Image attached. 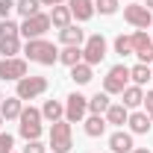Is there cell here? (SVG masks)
<instances>
[{"label":"cell","instance_id":"obj_18","mask_svg":"<svg viewBox=\"0 0 153 153\" xmlns=\"http://www.w3.org/2000/svg\"><path fill=\"white\" fill-rule=\"evenodd\" d=\"M106 124H115V127H124L127 124V118H130V109L124 106V103H112L109 109H106Z\"/></svg>","mask_w":153,"mask_h":153},{"label":"cell","instance_id":"obj_7","mask_svg":"<svg viewBox=\"0 0 153 153\" xmlns=\"http://www.w3.org/2000/svg\"><path fill=\"white\" fill-rule=\"evenodd\" d=\"M124 21L135 30H147L153 24V12L144 3H130V6H124Z\"/></svg>","mask_w":153,"mask_h":153},{"label":"cell","instance_id":"obj_1","mask_svg":"<svg viewBox=\"0 0 153 153\" xmlns=\"http://www.w3.org/2000/svg\"><path fill=\"white\" fill-rule=\"evenodd\" d=\"M24 56L30 62H38V65H56L59 50L53 47V41H47V38H30L27 47H24Z\"/></svg>","mask_w":153,"mask_h":153},{"label":"cell","instance_id":"obj_4","mask_svg":"<svg viewBox=\"0 0 153 153\" xmlns=\"http://www.w3.org/2000/svg\"><path fill=\"white\" fill-rule=\"evenodd\" d=\"M103 59H106V38L100 36V33H94V36L85 38V44H82V62L94 68Z\"/></svg>","mask_w":153,"mask_h":153},{"label":"cell","instance_id":"obj_24","mask_svg":"<svg viewBox=\"0 0 153 153\" xmlns=\"http://www.w3.org/2000/svg\"><path fill=\"white\" fill-rule=\"evenodd\" d=\"M59 62L68 65V68L79 65V62H82V47H62V50H59Z\"/></svg>","mask_w":153,"mask_h":153},{"label":"cell","instance_id":"obj_9","mask_svg":"<svg viewBox=\"0 0 153 153\" xmlns=\"http://www.w3.org/2000/svg\"><path fill=\"white\" fill-rule=\"evenodd\" d=\"M133 53L138 56V62L153 65V38L147 36L144 30H135L133 33Z\"/></svg>","mask_w":153,"mask_h":153},{"label":"cell","instance_id":"obj_22","mask_svg":"<svg viewBox=\"0 0 153 153\" xmlns=\"http://www.w3.org/2000/svg\"><path fill=\"white\" fill-rule=\"evenodd\" d=\"M153 76V68L150 65H144V62H138L135 68H130V79H133V85H147V79Z\"/></svg>","mask_w":153,"mask_h":153},{"label":"cell","instance_id":"obj_3","mask_svg":"<svg viewBox=\"0 0 153 153\" xmlns=\"http://www.w3.org/2000/svg\"><path fill=\"white\" fill-rule=\"evenodd\" d=\"M127 85H130V68H127L124 62L112 65L109 74L103 76V91H106V94H121Z\"/></svg>","mask_w":153,"mask_h":153},{"label":"cell","instance_id":"obj_16","mask_svg":"<svg viewBox=\"0 0 153 153\" xmlns=\"http://www.w3.org/2000/svg\"><path fill=\"white\" fill-rule=\"evenodd\" d=\"M121 97H124L121 103H124L127 109H138V106L144 103V88H141V85H127V88L121 91Z\"/></svg>","mask_w":153,"mask_h":153},{"label":"cell","instance_id":"obj_13","mask_svg":"<svg viewBox=\"0 0 153 153\" xmlns=\"http://www.w3.org/2000/svg\"><path fill=\"white\" fill-rule=\"evenodd\" d=\"M59 41H62L65 47H82V41H85V33H82L76 24H68L65 30H59Z\"/></svg>","mask_w":153,"mask_h":153},{"label":"cell","instance_id":"obj_19","mask_svg":"<svg viewBox=\"0 0 153 153\" xmlns=\"http://www.w3.org/2000/svg\"><path fill=\"white\" fill-rule=\"evenodd\" d=\"M106 127H109V124H106L103 115H88V118H85V135H88V138H100V135L106 133Z\"/></svg>","mask_w":153,"mask_h":153},{"label":"cell","instance_id":"obj_32","mask_svg":"<svg viewBox=\"0 0 153 153\" xmlns=\"http://www.w3.org/2000/svg\"><path fill=\"white\" fill-rule=\"evenodd\" d=\"M24 153H47V147H44V144H41V141H27V147H24Z\"/></svg>","mask_w":153,"mask_h":153},{"label":"cell","instance_id":"obj_15","mask_svg":"<svg viewBox=\"0 0 153 153\" xmlns=\"http://www.w3.org/2000/svg\"><path fill=\"white\" fill-rule=\"evenodd\" d=\"M21 112H24V100H21L18 94L15 97H3V103H0L3 121H15V118H21Z\"/></svg>","mask_w":153,"mask_h":153},{"label":"cell","instance_id":"obj_2","mask_svg":"<svg viewBox=\"0 0 153 153\" xmlns=\"http://www.w3.org/2000/svg\"><path fill=\"white\" fill-rule=\"evenodd\" d=\"M50 150L53 153H71L74 150V138H71V121H53L50 127Z\"/></svg>","mask_w":153,"mask_h":153},{"label":"cell","instance_id":"obj_14","mask_svg":"<svg viewBox=\"0 0 153 153\" xmlns=\"http://www.w3.org/2000/svg\"><path fill=\"white\" fill-rule=\"evenodd\" d=\"M127 124H130V133L133 135H144V133H150V127H153V121H150L147 112H130Z\"/></svg>","mask_w":153,"mask_h":153},{"label":"cell","instance_id":"obj_29","mask_svg":"<svg viewBox=\"0 0 153 153\" xmlns=\"http://www.w3.org/2000/svg\"><path fill=\"white\" fill-rule=\"evenodd\" d=\"M94 12H100V15H115L118 12V0H94Z\"/></svg>","mask_w":153,"mask_h":153},{"label":"cell","instance_id":"obj_28","mask_svg":"<svg viewBox=\"0 0 153 153\" xmlns=\"http://www.w3.org/2000/svg\"><path fill=\"white\" fill-rule=\"evenodd\" d=\"M115 53L130 56V53H133V36H118L115 38Z\"/></svg>","mask_w":153,"mask_h":153},{"label":"cell","instance_id":"obj_31","mask_svg":"<svg viewBox=\"0 0 153 153\" xmlns=\"http://www.w3.org/2000/svg\"><path fill=\"white\" fill-rule=\"evenodd\" d=\"M12 9H15V0H0V21L9 18V15H12Z\"/></svg>","mask_w":153,"mask_h":153},{"label":"cell","instance_id":"obj_10","mask_svg":"<svg viewBox=\"0 0 153 153\" xmlns=\"http://www.w3.org/2000/svg\"><path fill=\"white\" fill-rule=\"evenodd\" d=\"M27 76V59L12 56V59H0V79H15Z\"/></svg>","mask_w":153,"mask_h":153},{"label":"cell","instance_id":"obj_25","mask_svg":"<svg viewBox=\"0 0 153 153\" xmlns=\"http://www.w3.org/2000/svg\"><path fill=\"white\" fill-rule=\"evenodd\" d=\"M38 0H15V12H18L21 18H33V15H38Z\"/></svg>","mask_w":153,"mask_h":153},{"label":"cell","instance_id":"obj_40","mask_svg":"<svg viewBox=\"0 0 153 153\" xmlns=\"http://www.w3.org/2000/svg\"><path fill=\"white\" fill-rule=\"evenodd\" d=\"M12 153H15V150H12Z\"/></svg>","mask_w":153,"mask_h":153},{"label":"cell","instance_id":"obj_12","mask_svg":"<svg viewBox=\"0 0 153 153\" xmlns=\"http://www.w3.org/2000/svg\"><path fill=\"white\" fill-rule=\"evenodd\" d=\"M68 9H71V15L79 24H85V21H91V15H94V0H68Z\"/></svg>","mask_w":153,"mask_h":153},{"label":"cell","instance_id":"obj_37","mask_svg":"<svg viewBox=\"0 0 153 153\" xmlns=\"http://www.w3.org/2000/svg\"><path fill=\"white\" fill-rule=\"evenodd\" d=\"M0 127H3V115H0Z\"/></svg>","mask_w":153,"mask_h":153},{"label":"cell","instance_id":"obj_23","mask_svg":"<svg viewBox=\"0 0 153 153\" xmlns=\"http://www.w3.org/2000/svg\"><path fill=\"white\" fill-rule=\"evenodd\" d=\"M109 106H112V100H109L106 91H97L94 97H88V112H91V115H106Z\"/></svg>","mask_w":153,"mask_h":153},{"label":"cell","instance_id":"obj_20","mask_svg":"<svg viewBox=\"0 0 153 153\" xmlns=\"http://www.w3.org/2000/svg\"><path fill=\"white\" fill-rule=\"evenodd\" d=\"M41 118H47L50 124H53V121H62V118H65V103H59V100H44Z\"/></svg>","mask_w":153,"mask_h":153},{"label":"cell","instance_id":"obj_27","mask_svg":"<svg viewBox=\"0 0 153 153\" xmlns=\"http://www.w3.org/2000/svg\"><path fill=\"white\" fill-rule=\"evenodd\" d=\"M0 38H21V24H15L12 18L0 21Z\"/></svg>","mask_w":153,"mask_h":153},{"label":"cell","instance_id":"obj_26","mask_svg":"<svg viewBox=\"0 0 153 153\" xmlns=\"http://www.w3.org/2000/svg\"><path fill=\"white\" fill-rule=\"evenodd\" d=\"M0 53L3 59H12L21 53V38H0Z\"/></svg>","mask_w":153,"mask_h":153},{"label":"cell","instance_id":"obj_39","mask_svg":"<svg viewBox=\"0 0 153 153\" xmlns=\"http://www.w3.org/2000/svg\"><path fill=\"white\" fill-rule=\"evenodd\" d=\"M150 30H153V24H150ZM150 38H153V36H150Z\"/></svg>","mask_w":153,"mask_h":153},{"label":"cell","instance_id":"obj_21","mask_svg":"<svg viewBox=\"0 0 153 153\" xmlns=\"http://www.w3.org/2000/svg\"><path fill=\"white\" fill-rule=\"evenodd\" d=\"M71 79H74L76 85H85V82H91L94 79V68L91 65H85V62H79L71 68Z\"/></svg>","mask_w":153,"mask_h":153},{"label":"cell","instance_id":"obj_34","mask_svg":"<svg viewBox=\"0 0 153 153\" xmlns=\"http://www.w3.org/2000/svg\"><path fill=\"white\" fill-rule=\"evenodd\" d=\"M38 3H41V6H50V9H53V6H59V3H68V0H38Z\"/></svg>","mask_w":153,"mask_h":153},{"label":"cell","instance_id":"obj_17","mask_svg":"<svg viewBox=\"0 0 153 153\" xmlns=\"http://www.w3.org/2000/svg\"><path fill=\"white\" fill-rule=\"evenodd\" d=\"M71 9H68V3H59V6H53L50 9V24L56 27V30H65L68 24H71Z\"/></svg>","mask_w":153,"mask_h":153},{"label":"cell","instance_id":"obj_6","mask_svg":"<svg viewBox=\"0 0 153 153\" xmlns=\"http://www.w3.org/2000/svg\"><path fill=\"white\" fill-rule=\"evenodd\" d=\"M50 27H53V24H50V15L38 12V15H33V18H24V24H21V36L27 38V41H30V38H44Z\"/></svg>","mask_w":153,"mask_h":153},{"label":"cell","instance_id":"obj_30","mask_svg":"<svg viewBox=\"0 0 153 153\" xmlns=\"http://www.w3.org/2000/svg\"><path fill=\"white\" fill-rule=\"evenodd\" d=\"M12 147H15V138L9 133H0V153H12Z\"/></svg>","mask_w":153,"mask_h":153},{"label":"cell","instance_id":"obj_8","mask_svg":"<svg viewBox=\"0 0 153 153\" xmlns=\"http://www.w3.org/2000/svg\"><path fill=\"white\" fill-rule=\"evenodd\" d=\"M88 112V97L74 91V94L65 97V121H71V124H79L82 118Z\"/></svg>","mask_w":153,"mask_h":153},{"label":"cell","instance_id":"obj_5","mask_svg":"<svg viewBox=\"0 0 153 153\" xmlns=\"http://www.w3.org/2000/svg\"><path fill=\"white\" fill-rule=\"evenodd\" d=\"M47 91V76H21L18 79V88H15V94L21 100H36Z\"/></svg>","mask_w":153,"mask_h":153},{"label":"cell","instance_id":"obj_38","mask_svg":"<svg viewBox=\"0 0 153 153\" xmlns=\"http://www.w3.org/2000/svg\"><path fill=\"white\" fill-rule=\"evenodd\" d=\"M0 103H3V94H0Z\"/></svg>","mask_w":153,"mask_h":153},{"label":"cell","instance_id":"obj_11","mask_svg":"<svg viewBox=\"0 0 153 153\" xmlns=\"http://www.w3.org/2000/svg\"><path fill=\"white\" fill-rule=\"evenodd\" d=\"M109 150H112V153H133L135 150L133 133H124V130L112 133V135H109Z\"/></svg>","mask_w":153,"mask_h":153},{"label":"cell","instance_id":"obj_36","mask_svg":"<svg viewBox=\"0 0 153 153\" xmlns=\"http://www.w3.org/2000/svg\"><path fill=\"white\" fill-rule=\"evenodd\" d=\"M144 6H147V9H150V12H153V0H144Z\"/></svg>","mask_w":153,"mask_h":153},{"label":"cell","instance_id":"obj_35","mask_svg":"<svg viewBox=\"0 0 153 153\" xmlns=\"http://www.w3.org/2000/svg\"><path fill=\"white\" fill-rule=\"evenodd\" d=\"M133 153H150V150H147V147H135Z\"/></svg>","mask_w":153,"mask_h":153},{"label":"cell","instance_id":"obj_33","mask_svg":"<svg viewBox=\"0 0 153 153\" xmlns=\"http://www.w3.org/2000/svg\"><path fill=\"white\" fill-rule=\"evenodd\" d=\"M141 106H144V112L150 115V121H153V88L144 94V103H141Z\"/></svg>","mask_w":153,"mask_h":153}]
</instances>
